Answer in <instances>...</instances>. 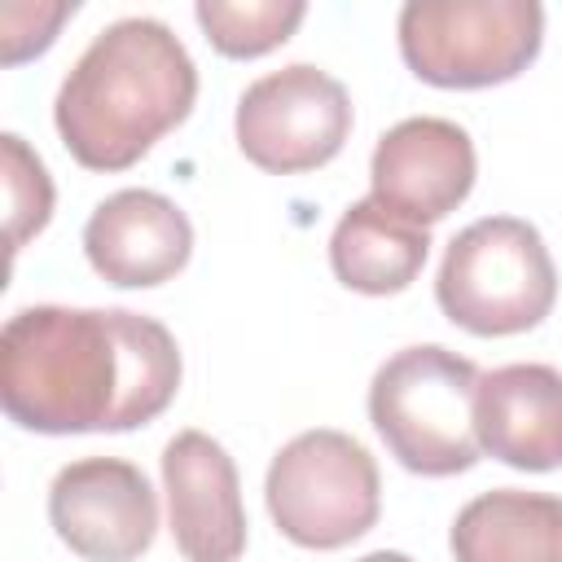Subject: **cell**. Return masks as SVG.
Segmentation results:
<instances>
[{"label": "cell", "mask_w": 562, "mask_h": 562, "mask_svg": "<svg viewBox=\"0 0 562 562\" xmlns=\"http://www.w3.org/2000/svg\"><path fill=\"white\" fill-rule=\"evenodd\" d=\"M457 562H562V496L492 487L448 531Z\"/></svg>", "instance_id": "cell-13"}, {"label": "cell", "mask_w": 562, "mask_h": 562, "mask_svg": "<svg viewBox=\"0 0 562 562\" xmlns=\"http://www.w3.org/2000/svg\"><path fill=\"white\" fill-rule=\"evenodd\" d=\"M268 514L299 549H342L360 540L382 509V479L369 448L342 430H303L268 465Z\"/></svg>", "instance_id": "cell-6"}, {"label": "cell", "mask_w": 562, "mask_h": 562, "mask_svg": "<svg viewBox=\"0 0 562 562\" xmlns=\"http://www.w3.org/2000/svg\"><path fill=\"white\" fill-rule=\"evenodd\" d=\"M180 373L171 329L127 307L35 303L0 329V404L35 435L145 426L176 400Z\"/></svg>", "instance_id": "cell-1"}, {"label": "cell", "mask_w": 562, "mask_h": 562, "mask_svg": "<svg viewBox=\"0 0 562 562\" xmlns=\"http://www.w3.org/2000/svg\"><path fill=\"white\" fill-rule=\"evenodd\" d=\"M0 167H4V211H9L4 241L18 255L53 215V180L40 154L18 132L0 136Z\"/></svg>", "instance_id": "cell-16"}, {"label": "cell", "mask_w": 562, "mask_h": 562, "mask_svg": "<svg viewBox=\"0 0 562 562\" xmlns=\"http://www.w3.org/2000/svg\"><path fill=\"white\" fill-rule=\"evenodd\" d=\"M198 101V66L158 18H119L92 35L57 88L53 123L88 171H127Z\"/></svg>", "instance_id": "cell-2"}, {"label": "cell", "mask_w": 562, "mask_h": 562, "mask_svg": "<svg viewBox=\"0 0 562 562\" xmlns=\"http://www.w3.org/2000/svg\"><path fill=\"white\" fill-rule=\"evenodd\" d=\"M356 562H413V558L400 553V549H373V553H364V558H356Z\"/></svg>", "instance_id": "cell-18"}, {"label": "cell", "mask_w": 562, "mask_h": 562, "mask_svg": "<svg viewBox=\"0 0 562 562\" xmlns=\"http://www.w3.org/2000/svg\"><path fill=\"white\" fill-rule=\"evenodd\" d=\"M83 255L92 272L123 290L171 281L193 255L189 215L154 189H119L83 224Z\"/></svg>", "instance_id": "cell-11"}, {"label": "cell", "mask_w": 562, "mask_h": 562, "mask_svg": "<svg viewBox=\"0 0 562 562\" xmlns=\"http://www.w3.org/2000/svg\"><path fill=\"white\" fill-rule=\"evenodd\" d=\"M479 448L514 470L562 465V373L553 364H501L474 386Z\"/></svg>", "instance_id": "cell-12"}, {"label": "cell", "mask_w": 562, "mask_h": 562, "mask_svg": "<svg viewBox=\"0 0 562 562\" xmlns=\"http://www.w3.org/2000/svg\"><path fill=\"white\" fill-rule=\"evenodd\" d=\"M198 26L224 57H263L307 18L303 0H198Z\"/></svg>", "instance_id": "cell-15"}, {"label": "cell", "mask_w": 562, "mask_h": 562, "mask_svg": "<svg viewBox=\"0 0 562 562\" xmlns=\"http://www.w3.org/2000/svg\"><path fill=\"white\" fill-rule=\"evenodd\" d=\"M404 66L435 88L518 79L544 44L536 0H408L395 22Z\"/></svg>", "instance_id": "cell-5"}, {"label": "cell", "mask_w": 562, "mask_h": 562, "mask_svg": "<svg viewBox=\"0 0 562 562\" xmlns=\"http://www.w3.org/2000/svg\"><path fill=\"white\" fill-rule=\"evenodd\" d=\"M75 18V0H53V4H4L0 22H4V66H18L26 57H40L53 40L57 26Z\"/></svg>", "instance_id": "cell-17"}, {"label": "cell", "mask_w": 562, "mask_h": 562, "mask_svg": "<svg viewBox=\"0 0 562 562\" xmlns=\"http://www.w3.org/2000/svg\"><path fill=\"white\" fill-rule=\"evenodd\" d=\"M430 255V233L391 215L373 198H360L342 211L329 237V268L347 290L360 294H400L417 281Z\"/></svg>", "instance_id": "cell-14"}, {"label": "cell", "mask_w": 562, "mask_h": 562, "mask_svg": "<svg viewBox=\"0 0 562 562\" xmlns=\"http://www.w3.org/2000/svg\"><path fill=\"white\" fill-rule=\"evenodd\" d=\"M474 360L439 342L404 347L382 360L369 382V422L404 470L448 479L483 457L474 430Z\"/></svg>", "instance_id": "cell-3"}, {"label": "cell", "mask_w": 562, "mask_h": 562, "mask_svg": "<svg viewBox=\"0 0 562 562\" xmlns=\"http://www.w3.org/2000/svg\"><path fill=\"white\" fill-rule=\"evenodd\" d=\"M48 522L83 562H136L158 536V496L140 465L123 457H83L57 470Z\"/></svg>", "instance_id": "cell-8"}, {"label": "cell", "mask_w": 562, "mask_h": 562, "mask_svg": "<svg viewBox=\"0 0 562 562\" xmlns=\"http://www.w3.org/2000/svg\"><path fill=\"white\" fill-rule=\"evenodd\" d=\"M435 299L452 325L479 338H505L536 329L553 312L558 268L536 224L518 215H487L448 241Z\"/></svg>", "instance_id": "cell-4"}, {"label": "cell", "mask_w": 562, "mask_h": 562, "mask_svg": "<svg viewBox=\"0 0 562 562\" xmlns=\"http://www.w3.org/2000/svg\"><path fill=\"white\" fill-rule=\"evenodd\" d=\"M474 140L461 123L439 114L400 119L386 127L369 158L373 202L391 215L430 228L448 220L474 189Z\"/></svg>", "instance_id": "cell-9"}, {"label": "cell", "mask_w": 562, "mask_h": 562, "mask_svg": "<svg viewBox=\"0 0 562 562\" xmlns=\"http://www.w3.org/2000/svg\"><path fill=\"white\" fill-rule=\"evenodd\" d=\"M233 132L237 149L272 176L316 171L351 136V97L321 66L294 61L237 97Z\"/></svg>", "instance_id": "cell-7"}, {"label": "cell", "mask_w": 562, "mask_h": 562, "mask_svg": "<svg viewBox=\"0 0 562 562\" xmlns=\"http://www.w3.org/2000/svg\"><path fill=\"white\" fill-rule=\"evenodd\" d=\"M171 540L184 562H237L246 553V505L237 465L206 430H180L162 448Z\"/></svg>", "instance_id": "cell-10"}]
</instances>
